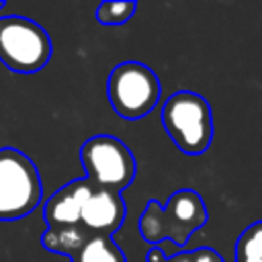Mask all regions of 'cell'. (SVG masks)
<instances>
[{"label":"cell","mask_w":262,"mask_h":262,"mask_svg":"<svg viewBox=\"0 0 262 262\" xmlns=\"http://www.w3.org/2000/svg\"><path fill=\"white\" fill-rule=\"evenodd\" d=\"M209 219L203 196L192 188H180L172 192L162 207L158 201H149L139 217V235L143 242L158 246L166 239L182 248L188 237L199 231Z\"/></svg>","instance_id":"6da1fadb"},{"label":"cell","mask_w":262,"mask_h":262,"mask_svg":"<svg viewBox=\"0 0 262 262\" xmlns=\"http://www.w3.org/2000/svg\"><path fill=\"white\" fill-rule=\"evenodd\" d=\"M162 125L174 145L188 156H201L213 141V111L207 98L178 90L162 104Z\"/></svg>","instance_id":"7a4b0ae2"},{"label":"cell","mask_w":262,"mask_h":262,"mask_svg":"<svg viewBox=\"0 0 262 262\" xmlns=\"http://www.w3.org/2000/svg\"><path fill=\"white\" fill-rule=\"evenodd\" d=\"M43 196V184L33 160L14 147H0V221L31 215Z\"/></svg>","instance_id":"3957f363"},{"label":"cell","mask_w":262,"mask_h":262,"mask_svg":"<svg viewBox=\"0 0 262 262\" xmlns=\"http://www.w3.org/2000/svg\"><path fill=\"white\" fill-rule=\"evenodd\" d=\"M49 33L27 16H0V61L16 74L41 72L51 59Z\"/></svg>","instance_id":"277c9868"},{"label":"cell","mask_w":262,"mask_h":262,"mask_svg":"<svg viewBox=\"0 0 262 262\" xmlns=\"http://www.w3.org/2000/svg\"><path fill=\"white\" fill-rule=\"evenodd\" d=\"M106 94L121 119L137 121L147 117L160 102V78L141 61H123L111 70Z\"/></svg>","instance_id":"5b68a950"},{"label":"cell","mask_w":262,"mask_h":262,"mask_svg":"<svg viewBox=\"0 0 262 262\" xmlns=\"http://www.w3.org/2000/svg\"><path fill=\"white\" fill-rule=\"evenodd\" d=\"M86 180L94 188L121 192L135 180L137 164L133 151L115 135H92L80 147Z\"/></svg>","instance_id":"8992f818"},{"label":"cell","mask_w":262,"mask_h":262,"mask_svg":"<svg viewBox=\"0 0 262 262\" xmlns=\"http://www.w3.org/2000/svg\"><path fill=\"white\" fill-rule=\"evenodd\" d=\"M127 215V205L121 192L92 188L86 196L80 213V223L94 235H111L123 225Z\"/></svg>","instance_id":"52a82bcc"},{"label":"cell","mask_w":262,"mask_h":262,"mask_svg":"<svg viewBox=\"0 0 262 262\" xmlns=\"http://www.w3.org/2000/svg\"><path fill=\"white\" fill-rule=\"evenodd\" d=\"M92 184L86 178H76L68 184H63L59 190H55L45 207H43V217L47 227H57V225H76L80 223V213L86 196L92 192Z\"/></svg>","instance_id":"ba28073f"},{"label":"cell","mask_w":262,"mask_h":262,"mask_svg":"<svg viewBox=\"0 0 262 262\" xmlns=\"http://www.w3.org/2000/svg\"><path fill=\"white\" fill-rule=\"evenodd\" d=\"M92 233L82 225H57V227H47V231L41 235V244L47 252L53 254H63L72 258L90 237Z\"/></svg>","instance_id":"9c48e42d"},{"label":"cell","mask_w":262,"mask_h":262,"mask_svg":"<svg viewBox=\"0 0 262 262\" xmlns=\"http://www.w3.org/2000/svg\"><path fill=\"white\" fill-rule=\"evenodd\" d=\"M70 262H127V256L111 235L92 233L88 242L70 258Z\"/></svg>","instance_id":"30bf717a"},{"label":"cell","mask_w":262,"mask_h":262,"mask_svg":"<svg viewBox=\"0 0 262 262\" xmlns=\"http://www.w3.org/2000/svg\"><path fill=\"white\" fill-rule=\"evenodd\" d=\"M235 262H262V219L248 225L237 237Z\"/></svg>","instance_id":"8fae6325"},{"label":"cell","mask_w":262,"mask_h":262,"mask_svg":"<svg viewBox=\"0 0 262 262\" xmlns=\"http://www.w3.org/2000/svg\"><path fill=\"white\" fill-rule=\"evenodd\" d=\"M137 4L133 0H115V2H100L96 8V20L104 27H117L131 20L135 14Z\"/></svg>","instance_id":"7c38bea8"},{"label":"cell","mask_w":262,"mask_h":262,"mask_svg":"<svg viewBox=\"0 0 262 262\" xmlns=\"http://www.w3.org/2000/svg\"><path fill=\"white\" fill-rule=\"evenodd\" d=\"M145 262H192V260H190V252H178V254H174V256L168 258L162 252V248L151 246L149 252H147V256H145Z\"/></svg>","instance_id":"4fadbf2b"},{"label":"cell","mask_w":262,"mask_h":262,"mask_svg":"<svg viewBox=\"0 0 262 262\" xmlns=\"http://www.w3.org/2000/svg\"><path fill=\"white\" fill-rule=\"evenodd\" d=\"M190 260L192 262H223L221 256L211 248H199V250L190 252Z\"/></svg>","instance_id":"5bb4252c"},{"label":"cell","mask_w":262,"mask_h":262,"mask_svg":"<svg viewBox=\"0 0 262 262\" xmlns=\"http://www.w3.org/2000/svg\"><path fill=\"white\" fill-rule=\"evenodd\" d=\"M2 6H4V2H0V8H2Z\"/></svg>","instance_id":"9a60e30c"}]
</instances>
